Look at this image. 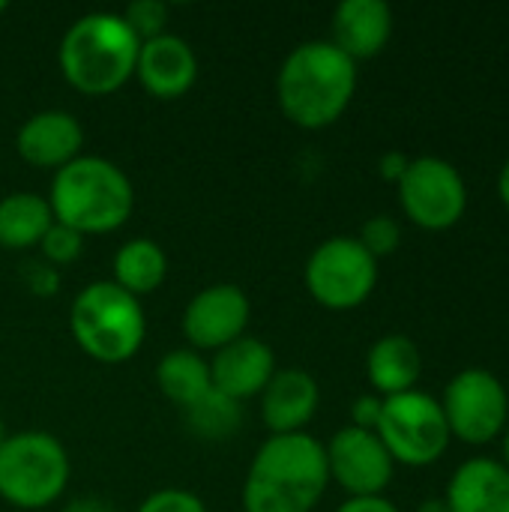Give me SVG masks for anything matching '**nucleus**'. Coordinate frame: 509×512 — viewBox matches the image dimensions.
Returning a JSON list of instances; mask_svg holds the SVG:
<instances>
[{
    "label": "nucleus",
    "instance_id": "f257e3e1",
    "mask_svg": "<svg viewBox=\"0 0 509 512\" xmlns=\"http://www.w3.org/2000/svg\"><path fill=\"white\" fill-rule=\"evenodd\" d=\"M330 483L327 450L306 432L270 435L246 474V512H312Z\"/></svg>",
    "mask_w": 509,
    "mask_h": 512
},
{
    "label": "nucleus",
    "instance_id": "f03ea898",
    "mask_svg": "<svg viewBox=\"0 0 509 512\" xmlns=\"http://www.w3.org/2000/svg\"><path fill=\"white\" fill-rule=\"evenodd\" d=\"M357 90V63L330 39L297 45L276 78L282 114L303 129H324L336 123Z\"/></svg>",
    "mask_w": 509,
    "mask_h": 512
},
{
    "label": "nucleus",
    "instance_id": "7ed1b4c3",
    "mask_svg": "<svg viewBox=\"0 0 509 512\" xmlns=\"http://www.w3.org/2000/svg\"><path fill=\"white\" fill-rule=\"evenodd\" d=\"M141 39L117 12H87L60 39V72L84 96L120 90L138 63Z\"/></svg>",
    "mask_w": 509,
    "mask_h": 512
},
{
    "label": "nucleus",
    "instance_id": "20e7f679",
    "mask_svg": "<svg viewBox=\"0 0 509 512\" xmlns=\"http://www.w3.org/2000/svg\"><path fill=\"white\" fill-rule=\"evenodd\" d=\"M135 204V192L123 168L102 156H78L54 171L48 207L54 222L84 234H108L120 228Z\"/></svg>",
    "mask_w": 509,
    "mask_h": 512
},
{
    "label": "nucleus",
    "instance_id": "39448f33",
    "mask_svg": "<svg viewBox=\"0 0 509 512\" xmlns=\"http://www.w3.org/2000/svg\"><path fill=\"white\" fill-rule=\"evenodd\" d=\"M69 327L81 351L99 363H126L147 336L141 300L114 282H90L72 303Z\"/></svg>",
    "mask_w": 509,
    "mask_h": 512
},
{
    "label": "nucleus",
    "instance_id": "423d86ee",
    "mask_svg": "<svg viewBox=\"0 0 509 512\" xmlns=\"http://www.w3.org/2000/svg\"><path fill=\"white\" fill-rule=\"evenodd\" d=\"M72 465L63 444L45 432L6 435L0 447V498L18 510H45L54 504Z\"/></svg>",
    "mask_w": 509,
    "mask_h": 512
},
{
    "label": "nucleus",
    "instance_id": "0eeeda50",
    "mask_svg": "<svg viewBox=\"0 0 509 512\" xmlns=\"http://www.w3.org/2000/svg\"><path fill=\"white\" fill-rule=\"evenodd\" d=\"M375 432L384 441L393 462L408 468L435 465L447 453L453 438L441 402L420 390L384 399Z\"/></svg>",
    "mask_w": 509,
    "mask_h": 512
},
{
    "label": "nucleus",
    "instance_id": "6e6552de",
    "mask_svg": "<svg viewBox=\"0 0 509 512\" xmlns=\"http://www.w3.org/2000/svg\"><path fill=\"white\" fill-rule=\"evenodd\" d=\"M309 294L336 312L357 309L378 285V261L357 237H330L306 261Z\"/></svg>",
    "mask_w": 509,
    "mask_h": 512
},
{
    "label": "nucleus",
    "instance_id": "1a4fd4ad",
    "mask_svg": "<svg viewBox=\"0 0 509 512\" xmlns=\"http://www.w3.org/2000/svg\"><path fill=\"white\" fill-rule=\"evenodd\" d=\"M399 186V201L405 216L429 231L453 228L468 207V186L459 168L438 156L411 159Z\"/></svg>",
    "mask_w": 509,
    "mask_h": 512
},
{
    "label": "nucleus",
    "instance_id": "9d476101",
    "mask_svg": "<svg viewBox=\"0 0 509 512\" xmlns=\"http://www.w3.org/2000/svg\"><path fill=\"white\" fill-rule=\"evenodd\" d=\"M441 408L450 435L465 444H489L507 426L509 396L489 369H465L447 384Z\"/></svg>",
    "mask_w": 509,
    "mask_h": 512
},
{
    "label": "nucleus",
    "instance_id": "9b49d317",
    "mask_svg": "<svg viewBox=\"0 0 509 512\" xmlns=\"http://www.w3.org/2000/svg\"><path fill=\"white\" fill-rule=\"evenodd\" d=\"M327 450L330 480H336L351 498H375L393 480V456L378 432L345 426L333 435Z\"/></svg>",
    "mask_w": 509,
    "mask_h": 512
},
{
    "label": "nucleus",
    "instance_id": "f8f14e48",
    "mask_svg": "<svg viewBox=\"0 0 509 512\" xmlns=\"http://www.w3.org/2000/svg\"><path fill=\"white\" fill-rule=\"evenodd\" d=\"M249 318H252V306L243 288L231 282L207 285L189 300L183 312V336L192 342V348L219 351L234 339L246 336Z\"/></svg>",
    "mask_w": 509,
    "mask_h": 512
},
{
    "label": "nucleus",
    "instance_id": "ddd939ff",
    "mask_svg": "<svg viewBox=\"0 0 509 512\" xmlns=\"http://www.w3.org/2000/svg\"><path fill=\"white\" fill-rule=\"evenodd\" d=\"M273 375H276L273 348L255 336L234 339L231 345L219 348L216 357L210 360L213 390L234 399V402L261 396Z\"/></svg>",
    "mask_w": 509,
    "mask_h": 512
},
{
    "label": "nucleus",
    "instance_id": "4468645a",
    "mask_svg": "<svg viewBox=\"0 0 509 512\" xmlns=\"http://www.w3.org/2000/svg\"><path fill=\"white\" fill-rule=\"evenodd\" d=\"M135 78L156 99H177L198 78L195 48L177 33H162V36L147 39L138 48Z\"/></svg>",
    "mask_w": 509,
    "mask_h": 512
},
{
    "label": "nucleus",
    "instance_id": "2eb2a0df",
    "mask_svg": "<svg viewBox=\"0 0 509 512\" xmlns=\"http://www.w3.org/2000/svg\"><path fill=\"white\" fill-rule=\"evenodd\" d=\"M84 147V129L81 123L60 108L51 111H39L30 120L21 123L18 135H15V150L18 156L33 165V168H54L60 171L63 165H69L72 159L81 156Z\"/></svg>",
    "mask_w": 509,
    "mask_h": 512
},
{
    "label": "nucleus",
    "instance_id": "dca6fc26",
    "mask_svg": "<svg viewBox=\"0 0 509 512\" xmlns=\"http://www.w3.org/2000/svg\"><path fill=\"white\" fill-rule=\"evenodd\" d=\"M318 381L303 369H282L261 393V420L270 435H294L318 411Z\"/></svg>",
    "mask_w": 509,
    "mask_h": 512
},
{
    "label": "nucleus",
    "instance_id": "f3484780",
    "mask_svg": "<svg viewBox=\"0 0 509 512\" xmlns=\"http://www.w3.org/2000/svg\"><path fill=\"white\" fill-rule=\"evenodd\" d=\"M393 33V9L384 0H342L333 12V45L354 63L384 51Z\"/></svg>",
    "mask_w": 509,
    "mask_h": 512
},
{
    "label": "nucleus",
    "instance_id": "a211bd4d",
    "mask_svg": "<svg viewBox=\"0 0 509 512\" xmlns=\"http://www.w3.org/2000/svg\"><path fill=\"white\" fill-rule=\"evenodd\" d=\"M450 512H509V471L495 459H468L447 489Z\"/></svg>",
    "mask_w": 509,
    "mask_h": 512
},
{
    "label": "nucleus",
    "instance_id": "6ab92c4d",
    "mask_svg": "<svg viewBox=\"0 0 509 512\" xmlns=\"http://www.w3.org/2000/svg\"><path fill=\"white\" fill-rule=\"evenodd\" d=\"M420 372H423L420 348L414 339H408L402 333L381 336L369 348L366 375H369L372 387L378 393H384V399L414 390V384L420 381Z\"/></svg>",
    "mask_w": 509,
    "mask_h": 512
},
{
    "label": "nucleus",
    "instance_id": "aec40b11",
    "mask_svg": "<svg viewBox=\"0 0 509 512\" xmlns=\"http://www.w3.org/2000/svg\"><path fill=\"white\" fill-rule=\"evenodd\" d=\"M54 225L48 198L33 192H12L0 201V246L33 249Z\"/></svg>",
    "mask_w": 509,
    "mask_h": 512
},
{
    "label": "nucleus",
    "instance_id": "412c9836",
    "mask_svg": "<svg viewBox=\"0 0 509 512\" xmlns=\"http://www.w3.org/2000/svg\"><path fill=\"white\" fill-rule=\"evenodd\" d=\"M168 276V258L165 249L156 240L135 237L123 243L114 255V285L129 291L132 297L153 294Z\"/></svg>",
    "mask_w": 509,
    "mask_h": 512
},
{
    "label": "nucleus",
    "instance_id": "4be33fe9",
    "mask_svg": "<svg viewBox=\"0 0 509 512\" xmlns=\"http://www.w3.org/2000/svg\"><path fill=\"white\" fill-rule=\"evenodd\" d=\"M156 384L165 393V399L177 402L180 408H189L213 390L210 363L192 348L171 351L156 366Z\"/></svg>",
    "mask_w": 509,
    "mask_h": 512
},
{
    "label": "nucleus",
    "instance_id": "5701e85b",
    "mask_svg": "<svg viewBox=\"0 0 509 512\" xmlns=\"http://www.w3.org/2000/svg\"><path fill=\"white\" fill-rule=\"evenodd\" d=\"M240 402L210 390L204 399H198L195 405L183 408L186 411V423L201 435V438H228L237 423H240Z\"/></svg>",
    "mask_w": 509,
    "mask_h": 512
},
{
    "label": "nucleus",
    "instance_id": "b1692460",
    "mask_svg": "<svg viewBox=\"0 0 509 512\" xmlns=\"http://www.w3.org/2000/svg\"><path fill=\"white\" fill-rule=\"evenodd\" d=\"M357 240H360L363 249L378 261V258H384V255H390V252L399 249L402 228H399V222H396L393 216H384V213H381V216H372V219L363 222Z\"/></svg>",
    "mask_w": 509,
    "mask_h": 512
},
{
    "label": "nucleus",
    "instance_id": "393cba45",
    "mask_svg": "<svg viewBox=\"0 0 509 512\" xmlns=\"http://www.w3.org/2000/svg\"><path fill=\"white\" fill-rule=\"evenodd\" d=\"M123 18H126V24L135 30V36H138L141 42H147V39L165 33L168 6H165L162 0H135V3L126 6Z\"/></svg>",
    "mask_w": 509,
    "mask_h": 512
},
{
    "label": "nucleus",
    "instance_id": "a878e982",
    "mask_svg": "<svg viewBox=\"0 0 509 512\" xmlns=\"http://www.w3.org/2000/svg\"><path fill=\"white\" fill-rule=\"evenodd\" d=\"M39 249H42L45 261H51V264H69V261H75V258L81 255L84 237H81L78 231H72L69 225L54 222V225L45 231V237L39 240Z\"/></svg>",
    "mask_w": 509,
    "mask_h": 512
},
{
    "label": "nucleus",
    "instance_id": "bb28decb",
    "mask_svg": "<svg viewBox=\"0 0 509 512\" xmlns=\"http://www.w3.org/2000/svg\"><path fill=\"white\" fill-rule=\"evenodd\" d=\"M135 512H207L204 501L186 489H162L141 501Z\"/></svg>",
    "mask_w": 509,
    "mask_h": 512
},
{
    "label": "nucleus",
    "instance_id": "cd10ccee",
    "mask_svg": "<svg viewBox=\"0 0 509 512\" xmlns=\"http://www.w3.org/2000/svg\"><path fill=\"white\" fill-rule=\"evenodd\" d=\"M381 405H384V399H378V396H360L351 408V426L375 432L378 420H381Z\"/></svg>",
    "mask_w": 509,
    "mask_h": 512
},
{
    "label": "nucleus",
    "instance_id": "c85d7f7f",
    "mask_svg": "<svg viewBox=\"0 0 509 512\" xmlns=\"http://www.w3.org/2000/svg\"><path fill=\"white\" fill-rule=\"evenodd\" d=\"M336 512H399L396 504H390L387 498L375 495V498H348Z\"/></svg>",
    "mask_w": 509,
    "mask_h": 512
},
{
    "label": "nucleus",
    "instance_id": "c756f323",
    "mask_svg": "<svg viewBox=\"0 0 509 512\" xmlns=\"http://www.w3.org/2000/svg\"><path fill=\"white\" fill-rule=\"evenodd\" d=\"M408 156L405 153H387V156H381V177L384 180H393V183H399L402 180V174H405V168H408Z\"/></svg>",
    "mask_w": 509,
    "mask_h": 512
},
{
    "label": "nucleus",
    "instance_id": "7c9ffc66",
    "mask_svg": "<svg viewBox=\"0 0 509 512\" xmlns=\"http://www.w3.org/2000/svg\"><path fill=\"white\" fill-rule=\"evenodd\" d=\"M498 192H501V201L509 207V159L507 165L501 168V177H498Z\"/></svg>",
    "mask_w": 509,
    "mask_h": 512
},
{
    "label": "nucleus",
    "instance_id": "2f4dec72",
    "mask_svg": "<svg viewBox=\"0 0 509 512\" xmlns=\"http://www.w3.org/2000/svg\"><path fill=\"white\" fill-rule=\"evenodd\" d=\"M417 512H450V507H447V501H441V498H429Z\"/></svg>",
    "mask_w": 509,
    "mask_h": 512
},
{
    "label": "nucleus",
    "instance_id": "473e14b6",
    "mask_svg": "<svg viewBox=\"0 0 509 512\" xmlns=\"http://www.w3.org/2000/svg\"><path fill=\"white\" fill-rule=\"evenodd\" d=\"M504 459H507V465H504V468L509 471V429H507V438H504Z\"/></svg>",
    "mask_w": 509,
    "mask_h": 512
},
{
    "label": "nucleus",
    "instance_id": "72a5a7b5",
    "mask_svg": "<svg viewBox=\"0 0 509 512\" xmlns=\"http://www.w3.org/2000/svg\"><path fill=\"white\" fill-rule=\"evenodd\" d=\"M3 441H6V426H3V420H0V447H3Z\"/></svg>",
    "mask_w": 509,
    "mask_h": 512
},
{
    "label": "nucleus",
    "instance_id": "f704fd0d",
    "mask_svg": "<svg viewBox=\"0 0 509 512\" xmlns=\"http://www.w3.org/2000/svg\"><path fill=\"white\" fill-rule=\"evenodd\" d=\"M6 12V0H0V15Z\"/></svg>",
    "mask_w": 509,
    "mask_h": 512
}]
</instances>
